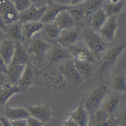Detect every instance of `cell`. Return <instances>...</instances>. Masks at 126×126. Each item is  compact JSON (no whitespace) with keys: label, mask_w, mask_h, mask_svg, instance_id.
Here are the masks:
<instances>
[{"label":"cell","mask_w":126,"mask_h":126,"mask_svg":"<svg viewBox=\"0 0 126 126\" xmlns=\"http://www.w3.org/2000/svg\"><path fill=\"white\" fill-rule=\"evenodd\" d=\"M0 126H1V123H0Z\"/></svg>","instance_id":"ee69618b"},{"label":"cell","mask_w":126,"mask_h":126,"mask_svg":"<svg viewBox=\"0 0 126 126\" xmlns=\"http://www.w3.org/2000/svg\"><path fill=\"white\" fill-rule=\"evenodd\" d=\"M0 123L1 126H12L10 123V121L6 117H0Z\"/></svg>","instance_id":"ab89813d"},{"label":"cell","mask_w":126,"mask_h":126,"mask_svg":"<svg viewBox=\"0 0 126 126\" xmlns=\"http://www.w3.org/2000/svg\"><path fill=\"white\" fill-rule=\"evenodd\" d=\"M118 26L117 16L108 17L98 33L104 41L110 42L114 40Z\"/></svg>","instance_id":"4fadbf2b"},{"label":"cell","mask_w":126,"mask_h":126,"mask_svg":"<svg viewBox=\"0 0 126 126\" xmlns=\"http://www.w3.org/2000/svg\"><path fill=\"white\" fill-rule=\"evenodd\" d=\"M44 26L45 24L41 21L22 23V31L25 41H31L34 36L42 31Z\"/></svg>","instance_id":"2e32d148"},{"label":"cell","mask_w":126,"mask_h":126,"mask_svg":"<svg viewBox=\"0 0 126 126\" xmlns=\"http://www.w3.org/2000/svg\"><path fill=\"white\" fill-rule=\"evenodd\" d=\"M6 83H7V82L6 74L0 72V88L2 87Z\"/></svg>","instance_id":"60d3db41"},{"label":"cell","mask_w":126,"mask_h":126,"mask_svg":"<svg viewBox=\"0 0 126 126\" xmlns=\"http://www.w3.org/2000/svg\"><path fill=\"white\" fill-rule=\"evenodd\" d=\"M22 23L18 21L7 26L4 31L5 36H7V37L6 38L9 39L15 43H22L23 41H25L22 31Z\"/></svg>","instance_id":"ffe728a7"},{"label":"cell","mask_w":126,"mask_h":126,"mask_svg":"<svg viewBox=\"0 0 126 126\" xmlns=\"http://www.w3.org/2000/svg\"><path fill=\"white\" fill-rule=\"evenodd\" d=\"M110 116L100 108L90 116L87 126H106Z\"/></svg>","instance_id":"f546056e"},{"label":"cell","mask_w":126,"mask_h":126,"mask_svg":"<svg viewBox=\"0 0 126 126\" xmlns=\"http://www.w3.org/2000/svg\"><path fill=\"white\" fill-rule=\"evenodd\" d=\"M107 18L108 17L106 16L102 7H100L89 19L88 22L89 25L88 28L93 31L98 32L105 23Z\"/></svg>","instance_id":"7402d4cb"},{"label":"cell","mask_w":126,"mask_h":126,"mask_svg":"<svg viewBox=\"0 0 126 126\" xmlns=\"http://www.w3.org/2000/svg\"><path fill=\"white\" fill-rule=\"evenodd\" d=\"M62 124L64 126H79L75 121H73L69 117L68 119L63 122Z\"/></svg>","instance_id":"f35d334b"},{"label":"cell","mask_w":126,"mask_h":126,"mask_svg":"<svg viewBox=\"0 0 126 126\" xmlns=\"http://www.w3.org/2000/svg\"><path fill=\"white\" fill-rule=\"evenodd\" d=\"M125 6V2L121 0H109L103 1L102 6L107 17L117 16L122 11Z\"/></svg>","instance_id":"cb8c5ba5"},{"label":"cell","mask_w":126,"mask_h":126,"mask_svg":"<svg viewBox=\"0 0 126 126\" xmlns=\"http://www.w3.org/2000/svg\"><path fill=\"white\" fill-rule=\"evenodd\" d=\"M27 48L21 43H16V48L10 65H26L30 60Z\"/></svg>","instance_id":"d4e9b609"},{"label":"cell","mask_w":126,"mask_h":126,"mask_svg":"<svg viewBox=\"0 0 126 126\" xmlns=\"http://www.w3.org/2000/svg\"><path fill=\"white\" fill-rule=\"evenodd\" d=\"M112 89L114 92L124 93L126 90V79L123 75H117L112 81Z\"/></svg>","instance_id":"d6a6232c"},{"label":"cell","mask_w":126,"mask_h":126,"mask_svg":"<svg viewBox=\"0 0 126 126\" xmlns=\"http://www.w3.org/2000/svg\"><path fill=\"white\" fill-rule=\"evenodd\" d=\"M41 76L49 88L53 92H59L66 87L67 82L59 71L45 68L41 70Z\"/></svg>","instance_id":"8992f818"},{"label":"cell","mask_w":126,"mask_h":126,"mask_svg":"<svg viewBox=\"0 0 126 126\" xmlns=\"http://www.w3.org/2000/svg\"><path fill=\"white\" fill-rule=\"evenodd\" d=\"M108 92L107 87L101 84L93 90L83 101L84 109L90 116L101 108L104 101L107 97Z\"/></svg>","instance_id":"7a4b0ae2"},{"label":"cell","mask_w":126,"mask_h":126,"mask_svg":"<svg viewBox=\"0 0 126 126\" xmlns=\"http://www.w3.org/2000/svg\"><path fill=\"white\" fill-rule=\"evenodd\" d=\"M16 48V43L7 38H5L0 46V56L7 66L11 63Z\"/></svg>","instance_id":"e0dca14e"},{"label":"cell","mask_w":126,"mask_h":126,"mask_svg":"<svg viewBox=\"0 0 126 126\" xmlns=\"http://www.w3.org/2000/svg\"><path fill=\"white\" fill-rule=\"evenodd\" d=\"M5 34L4 33L3 31H2L1 30H0V46H1L2 42L4 40V39L5 38Z\"/></svg>","instance_id":"7bdbcfd3"},{"label":"cell","mask_w":126,"mask_h":126,"mask_svg":"<svg viewBox=\"0 0 126 126\" xmlns=\"http://www.w3.org/2000/svg\"><path fill=\"white\" fill-rule=\"evenodd\" d=\"M103 1H85L83 3L85 21L88 22L89 19L96 11L102 7Z\"/></svg>","instance_id":"4dcf8cb0"},{"label":"cell","mask_w":126,"mask_h":126,"mask_svg":"<svg viewBox=\"0 0 126 126\" xmlns=\"http://www.w3.org/2000/svg\"><path fill=\"white\" fill-rule=\"evenodd\" d=\"M59 71L66 79L67 83L74 86L82 84L84 79L79 73L74 63V60L70 58L60 65Z\"/></svg>","instance_id":"ba28073f"},{"label":"cell","mask_w":126,"mask_h":126,"mask_svg":"<svg viewBox=\"0 0 126 126\" xmlns=\"http://www.w3.org/2000/svg\"><path fill=\"white\" fill-rule=\"evenodd\" d=\"M6 27H7V26H6L5 23H4L3 19L2 18L1 15H0V30H1L2 31L4 32L6 30Z\"/></svg>","instance_id":"b9f144b4"},{"label":"cell","mask_w":126,"mask_h":126,"mask_svg":"<svg viewBox=\"0 0 126 126\" xmlns=\"http://www.w3.org/2000/svg\"><path fill=\"white\" fill-rule=\"evenodd\" d=\"M5 117L9 121H16L19 119H27L30 117L27 109L22 107L6 108Z\"/></svg>","instance_id":"4316f807"},{"label":"cell","mask_w":126,"mask_h":126,"mask_svg":"<svg viewBox=\"0 0 126 126\" xmlns=\"http://www.w3.org/2000/svg\"><path fill=\"white\" fill-rule=\"evenodd\" d=\"M70 58H72L68 50L57 42L52 43L46 57L48 63V66L46 68H48L53 64L64 62Z\"/></svg>","instance_id":"9c48e42d"},{"label":"cell","mask_w":126,"mask_h":126,"mask_svg":"<svg viewBox=\"0 0 126 126\" xmlns=\"http://www.w3.org/2000/svg\"><path fill=\"white\" fill-rule=\"evenodd\" d=\"M125 45H117L107 50L100 58L99 61V72L103 74L110 71L114 66L125 51Z\"/></svg>","instance_id":"277c9868"},{"label":"cell","mask_w":126,"mask_h":126,"mask_svg":"<svg viewBox=\"0 0 126 126\" xmlns=\"http://www.w3.org/2000/svg\"><path fill=\"white\" fill-rule=\"evenodd\" d=\"M120 103L121 99L117 95H112L106 98L101 108L110 117L117 112L120 105Z\"/></svg>","instance_id":"83f0119b"},{"label":"cell","mask_w":126,"mask_h":126,"mask_svg":"<svg viewBox=\"0 0 126 126\" xmlns=\"http://www.w3.org/2000/svg\"><path fill=\"white\" fill-rule=\"evenodd\" d=\"M30 117H33L45 124L52 118L53 112L49 104L29 106L27 108Z\"/></svg>","instance_id":"7c38bea8"},{"label":"cell","mask_w":126,"mask_h":126,"mask_svg":"<svg viewBox=\"0 0 126 126\" xmlns=\"http://www.w3.org/2000/svg\"><path fill=\"white\" fill-rule=\"evenodd\" d=\"M28 126H43L45 125L42 122L37 120V119L30 117L27 119Z\"/></svg>","instance_id":"e575fe53"},{"label":"cell","mask_w":126,"mask_h":126,"mask_svg":"<svg viewBox=\"0 0 126 126\" xmlns=\"http://www.w3.org/2000/svg\"><path fill=\"white\" fill-rule=\"evenodd\" d=\"M41 75V70L36 68L30 61L26 65L22 76L18 84L22 93L26 92L32 86L38 84Z\"/></svg>","instance_id":"5b68a950"},{"label":"cell","mask_w":126,"mask_h":126,"mask_svg":"<svg viewBox=\"0 0 126 126\" xmlns=\"http://www.w3.org/2000/svg\"><path fill=\"white\" fill-rule=\"evenodd\" d=\"M13 1L16 9L19 14L26 11L34 3L33 1L31 0H16Z\"/></svg>","instance_id":"836d02e7"},{"label":"cell","mask_w":126,"mask_h":126,"mask_svg":"<svg viewBox=\"0 0 126 126\" xmlns=\"http://www.w3.org/2000/svg\"><path fill=\"white\" fill-rule=\"evenodd\" d=\"M69 118L75 121L79 126H87L90 114L84 109L83 101L79 103V106L74 111L68 114Z\"/></svg>","instance_id":"d6986e66"},{"label":"cell","mask_w":126,"mask_h":126,"mask_svg":"<svg viewBox=\"0 0 126 126\" xmlns=\"http://www.w3.org/2000/svg\"><path fill=\"white\" fill-rule=\"evenodd\" d=\"M81 40H82L81 34L75 28L62 31L56 42L67 49Z\"/></svg>","instance_id":"5bb4252c"},{"label":"cell","mask_w":126,"mask_h":126,"mask_svg":"<svg viewBox=\"0 0 126 126\" xmlns=\"http://www.w3.org/2000/svg\"><path fill=\"white\" fill-rule=\"evenodd\" d=\"M47 8V4L37 7L33 3L26 11L19 14V21L22 23L41 21Z\"/></svg>","instance_id":"8fae6325"},{"label":"cell","mask_w":126,"mask_h":126,"mask_svg":"<svg viewBox=\"0 0 126 126\" xmlns=\"http://www.w3.org/2000/svg\"><path fill=\"white\" fill-rule=\"evenodd\" d=\"M67 50L70 54L71 58L76 61L89 62L94 64L97 62V60L94 56L91 53L82 39Z\"/></svg>","instance_id":"52a82bcc"},{"label":"cell","mask_w":126,"mask_h":126,"mask_svg":"<svg viewBox=\"0 0 126 126\" xmlns=\"http://www.w3.org/2000/svg\"><path fill=\"white\" fill-rule=\"evenodd\" d=\"M26 65L14 64L8 66L6 73L7 82L12 86H18L22 76Z\"/></svg>","instance_id":"ac0fdd59"},{"label":"cell","mask_w":126,"mask_h":126,"mask_svg":"<svg viewBox=\"0 0 126 126\" xmlns=\"http://www.w3.org/2000/svg\"><path fill=\"white\" fill-rule=\"evenodd\" d=\"M22 93L18 86H12L6 83L0 88V106H4L13 95Z\"/></svg>","instance_id":"484cf974"},{"label":"cell","mask_w":126,"mask_h":126,"mask_svg":"<svg viewBox=\"0 0 126 126\" xmlns=\"http://www.w3.org/2000/svg\"><path fill=\"white\" fill-rule=\"evenodd\" d=\"M83 2L76 6H70L68 11L75 21L76 25L78 23H81L82 22L85 21V14H84Z\"/></svg>","instance_id":"1f68e13d"},{"label":"cell","mask_w":126,"mask_h":126,"mask_svg":"<svg viewBox=\"0 0 126 126\" xmlns=\"http://www.w3.org/2000/svg\"><path fill=\"white\" fill-rule=\"evenodd\" d=\"M48 8L41 21L47 24L55 22V19L61 12L68 10L70 6L63 5L57 1H49L47 3Z\"/></svg>","instance_id":"9a60e30c"},{"label":"cell","mask_w":126,"mask_h":126,"mask_svg":"<svg viewBox=\"0 0 126 126\" xmlns=\"http://www.w3.org/2000/svg\"><path fill=\"white\" fill-rule=\"evenodd\" d=\"M7 68L8 66L6 64L2 58L0 56V72L6 74L7 72Z\"/></svg>","instance_id":"8d00e7d4"},{"label":"cell","mask_w":126,"mask_h":126,"mask_svg":"<svg viewBox=\"0 0 126 126\" xmlns=\"http://www.w3.org/2000/svg\"><path fill=\"white\" fill-rule=\"evenodd\" d=\"M74 63L79 73L84 80L91 79L92 78L94 73V64L86 62H79L75 60Z\"/></svg>","instance_id":"f1b7e54d"},{"label":"cell","mask_w":126,"mask_h":126,"mask_svg":"<svg viewBox=\"0 0 126 126\" xmlns=\"http://www.w3.org/2000/svg\"><path fill=\"white\" fill-rule=\"evenodd\" d=\"M30 45L27 48L29 53L33 54V59L38 63V67H40L41 63L46 59L47 53L52 43L45 40L41 34H37L30 41Z\"/></svg>","instance_id":"3957f363"},{"label":"cell","mask_w":126,"mask_h":126,"mask_svg":"<svg viewBox=\"0 0 126 126\" xmlns=\"http://www.w3.org/2000/svg\"><path fill=\"white\" fill-rule=\"evenodd\" d=\"M55 22L61 31L75 29L76 23L68 10L63 11L58 15Z\"/></svg>","instance_id":"44dd1931"},{"label":"cell","mask_w":126,"mask_h":126,"mask_svg":"<svg viewBox=\"0 0 126 126\" xmlns=\"http://www.w3.org/2000/svg\"><path fill=\"white\" fill-rule=\"evenodd\" d=\"M82 40L94 56L97 61H98L107 51L106 41L103 40L98 32L93 31L90 28L84 30Z\"/></svg>","instance_id":"6da1fadb"},{"label":"cell","mask_w":126,"mask_h":126,"mask_svg":"<svg viewBox=\"0 0 126 126\" xmlns=\"http://www.w3.org/2000/svg\"><path fill=\"white\" fill-rule=\"evenodd\" d=\"M0 15L6 26L19 21V13L13 1L0 0Z\"/></svg>","instance_id":"30bf717a"},{"label":"cell","mask_w":126,"mask_h":126,"mask_svg":"<svg viewBox=\"0 0 126 126\" xmlns=\"http://www.w3.org/2000/svg\"><path fill=\"white\" fill-rule=\"evenodd\" d=\"M10 121L12 126H28L27 119H19V120Z\"/></svg>","instance_id":"d590c367"},{"label":"cell","mask_w":126,"mask_h":126,"mask_svg":"<svg viewBox=\"0 0 126 126\" xmlns=\"http://www.w3.org/2000/svg\"><path fill=\"white\" fill-rule=\"evenodd\" d=\"M61 31L56 25L55 22L45 24L40 34L42 37L49 42H56L61 33Z\"/></svg>","instance_id":"603a6c76"},{"label":"cell","mask_w":126,"mask_h":126,"mask_svg":"<svg viewBox=\"0 0 126 126\" xmlns=\"http://www.w3.org/2000/svg\"><path fill=\"white\" fill-rule=\"evenodd\" d=\"M106 126H121L119 125L116 119L113 118H110V117L107 121Z\"/></svg>","instance_id":"74e56055"}]
</instances>
